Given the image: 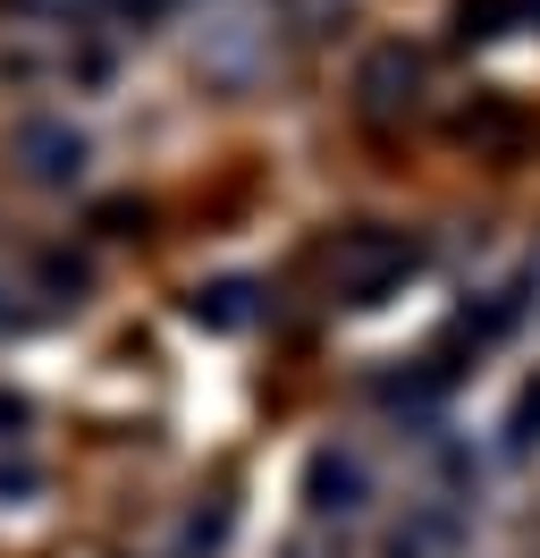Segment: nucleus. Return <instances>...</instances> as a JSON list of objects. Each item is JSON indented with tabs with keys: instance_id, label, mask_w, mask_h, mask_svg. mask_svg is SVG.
<instances>
[{
	"instance_id": "nucleus-4",
	"label": "nucleus",
	"mask_w": 540,
	"mask_h": 558,
	"mask_svg": "<svg viewBox=\"0 0 540 558\" xmlns=\"http://www.w3.org/2000/svg\"><path fill=\"white\" fill-rule=\"evenodd\" d=\"M17 9H68V0H17Z\"/></svg>"
},
{
	"instance_id": "nucleus-5",
	"label": "nucleus",
	"mask_w": 540,
	"mask_h": 558,
	"mask_svg": "<svg viewBox=\"0 0 540 558\" xmlns=\"http://www.w3.org/2000/svg\"><path fill=\"white\" fill-rule=\"evenodd\" d=\"M532 9H540V0H532Z\"/></svg>"
},
{
	"instance_id": "nucleus-1",
	"label": "nucleus",
	"mask_w": 540,
	"mask_h": 558,
	"mask_svg": "<svg viewBox=\"0 0 540 558\" xmlns=\"http://www.w3.org/2000/svg\"><path fill=\"white\" fill-rule=\"evenodd\" d=\"M17 161H26V178H42V186H68V178L85 170V144H76V128H60V119H26V128H17Z\"/></svg>"
},
{
	"instance_id": "nucleus-3",
	"label": "nucleus",
	"mask_w": 540,
	"mask_h": 558,
	"mask_svg": "<svg viewBox=\"0 0 540 558\" xmlns=\"http://www.w3.org/2000/svg\"><path fill=\"white\" fill-rule=\"evenodd\" d=\"M202 314H211V322H245V288H236V279H229V288H211V296L195 288V322Z\"/></svg>"
},
{
	"instance_id": "nucleus-2",
	"label": "nucleus",
	"mask_w": 540,
	"mask_h": 558,
	"mask_svg": "<svg viewBox=\"0 0 540 558\" xmlns=\"http://www.w3.org/2000/svg\"><path fill=\"white\" fill-rule=\"evenodd\" d=\"M414 76H422V60H414L405 43H389V51H371V60H364V102H371V110L405 102V94H414Z\"/></svg>"
}]
</instances>
